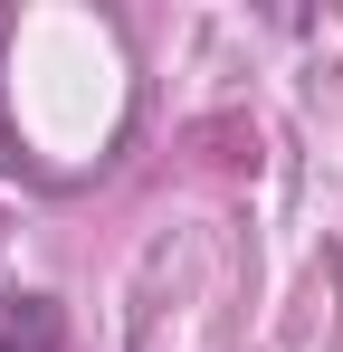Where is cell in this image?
Listing matches in <instances>:
<instances>
[{
  "instance_id": "obj_1",
  "label": "cell",
  "mask_w": 343,
  "mask_h": 352,
  "mask_svg": "<svg viewBox=\"0 0 343 352\" xmlns=\"http://www.w3.org/2000/svg\"><path fill=\"white\" fill-rule=\"evenodd\" d=\"M67 343V324H57L48 295H10L0 305V352H57Z\"/></svg>"
}]
</instances>
